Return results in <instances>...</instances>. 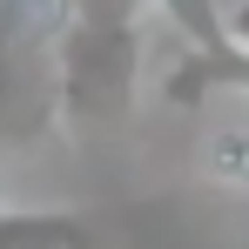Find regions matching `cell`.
<instances>
[{"label": "cell", "instance_id": "obj_1", "mask_svg": "<svg viewBox=\"0 0 249 249\" xmlns=\"http://www.w3.org/2000/svg\"><path fill=\"white\" fill-rule=\"evenodd\" d=\"M54 88L68 122H115L142 94V20H74L54 47Z\"/></svg>", "mask_w": 249, "mask_h": 249}, {"label": "cell", "instance_id": "obj_2", "mask_svg": "<svg viewBox=\"0 0 249 249\" xmlns=\"http://www.w3.org/2000/svg\"><path fill=\"white\" fill-rule=\"evenodd\" d=\"M209 94H249V47H222V54H175L162 68V101L168 108H202Z\"/></svg>", "mask_w": 249, "mask_h": 249}, {"label": "cell", "instance_id": "obj_3", "mask_svg": "<svg viewBox=\"0 0 249 249\" xmlns=\"http://www.w3.org/2000/svg\"><path fill=\"white\" fill-rule=\"evenodd\" d=\"M0 249H101V236L68 209H0Z\"/></svg>", "mask_w": 249, "mask_h": 249}, {"label": "cell", "instance_id": "obj_4", "mask_svg": "<svg viewBox=\"0 0 249 249\" xmlns=\"http://www.w3.org/2000/svg\"><path fill=\"white\" fill-rule=\"evenodd\" d=\"M74 20H81V0H0V47H20V54L61 47Z\"/></svg>", "mask_w": 249, "mask_h": 249}, {"label": "cell", "instance_id": "obj_5", "mask_svg": "<svg viewBox=\"0 0 249 249\" xmlns=\"http://www.w3.org/2000/svg\"><path fill=\"white\" fill-rule=\"evenodd\" d=\"M209 189H222V196H249V115L243 122H215L202 135V155H196Z\"/></svg>", "mask_w": 249, "mask_h": 249}, {"label": "cell", "instance_id": "obj_6", "mask_svg": "<svg viewBox=\"0 0 249 249\" xmlns=\"http://www.w3.org/2000/svg\"><path fill=\"white\" fill-rule=\"evenodd\" d=\"M148 7L182 41V54H222L229 47V7L222 0H148Z\"/></svg>", "mask_w": 249, "mask_h": 249}, {"label": "cell", "instance_id": "obj_7", "mask_svg": "<svg viewBox=\"0 0 249 249\" xmlns=\"http://www.w3.org/2000/svg\"><path fill=\"white\" fill-rule=\"evenodd\" d=\"M229 41L249 47V0H229Z\"/></svg>", "mask_w": 249, "mask_h": 249}, {"label": "cell", "instance_id": "obj_8", "mask_svg": "<svg viewBox=\"0 0 249 249\" xmlns=\"http://www.w3.org/2000/svg\"><path fill=\"white\" fill-rule=\"evenodd\" d=\"M243 249H249V243H243Z\"/></svg>", "mask_w": 249, "mask_h": 249}]
</instances>
